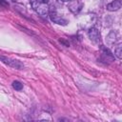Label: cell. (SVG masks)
<instances>
[{"label":"cell","instance_id":"obj_8","mask_svg":"<svg viewBox=\"0 0 122 122\" xmlns=\"http://www.w3.org/2000/svg\"><path fill=\"white\" fill-rule=\"evenodd\" d=\"M114 54H115V56H116L118 59H121V58H122V45H121V44H118L117 47L115 48V50H114Z\"/></svg>","mask_w":122,"mask_h":122},{"label":"cell","instance_id":"obj_6","mask_svg":"<svg viewBox=\"0 0 122 122\" xmlns=\"http://www.w3.org/2000/svg\"><path fill=\"white\" fill-rule=\"evenodd\" d=\"M122 6V2L121 0H114L111 3H109L107 5V10L110 11H114V10H118Z\"/></svg>","mask_w":122,"mask_h":122},{"label":"cell","instance_id":"obj_7","mask_svg":"<svg viewBox=\"0 0 122 122\" xmlns=\"http://www.w3.org/2000/svg\"><path fill=\"white\" fill-rule=\"evenodd\" d=\"M106 41L109 45H113L116 42V33L114 31H111L107 37H106Z\"/></svg>","mask_w":122,"mask_h":122},{"label":"cell","instance_id":"obj_3","mask_svg":"<svg viewBox=\"0 0 122 122\" xmlns=\"http://www.w3.org/2000/svg\"><path fill=\"white\" fill-rule=\"evenodd\" d=\"M68 8L72 13H78L83 8V3L78 0H71L69 1Z\"/></svg>","mask_w":122,"mask_h":122},{"label":"cell","instance_id":"obj_4","mask_svg":"<svg viewBox=\"0 0 122 122\" xmlns=\"http://www.w3.org/2000/svg\"><path fill=\"white\" fill-rule=\"evenodd\" d=\"M50 18L53 23H56L58 25H62V26H66L68 24V20H66L65 18L59 16V14H57V12L55 10L51 11L50 12Z\"/></svg>","mask_w":122,"mask_h":122},{"label":"cell","instance_id":"obj_10","mask_svg":"<svg viewBox=\"0 0 122 122\" xmlns=\"http://www.w3.org/2000/svg\"><path fill=\"white\" fill-rule=\"evenodd\" d=\"M36 1L41 2V3H48V2H49V0H36Z\"/></svg>","mask_w":122,"mask_h":122},{"label":"cell","instance_id":"obj_5","mask_svg":"<svg viewBox=\"0 0 122 122\" xmlns=\"http://www.w3.org/2000/svg\"><path fill=\"white\" fill-rule=\"evenodd\" d=\"M88 35L91 41L93 42L94 44L100 43V32L96 28H91L88 31Z\"/></svg>","mask_w":122,"mask_h":122},{"label":"cell","instance_id":"obj_9","mask_svg":"<svg viewBox=\"0 0 122 122\" xmlns=\"http://www.w3.org/2000/svg\"><path fill=\"white\" fill-rule=\"evenodd\" d=\"M12 87L16 91H21L23 89V84L20 81H13L12 82Z\"/></svg>","mask_w":122,"mask_h":122},{"label":"cell","instance_id":"obj_1","mask_svg":"<svg viewBox=\"0 0 122 122\" xmlns=\"http://www.w3.org/2000/svg\"><path fill=\"white\" fill-rule=\"evenodd\" d=\"M31 7L33 10L38 13L41 16H47L50 12V7L47 5V3H41L38 1H32Z\"/></svg>","mask_w":122,"mask_h":122},{"label":"cell","instance_id":"obj_11","mask_svg":"<svg viewBox=\"0 0 122 122\" xmlns=\"http://www.w3.org/2000/svg\"><path fill=\"white\" fill-rule=\"evenodd\" d=\"M62 2H69V1H71V0H61Z\"/></svg>","mask_w":122,"mask_h":122},{"label":"cell","instance_id":"obj_2","mask_svg":"<svg viewBox=\"0 0 122 122\" xmlns=\"http://www.w3.org/2000/svg\"><path fill=\"white\" fill-rule=\"evenodd\" d=\"M0 60H1L4 64H6V65H8V66H10V67H11V68H14V69H17V70H22V69H24L23 63L20 62L19 60L12 59V58H10V57L4 56V55H0Z\"/></svg>","mask_w":122,"mask_h":122}]
</instances>
